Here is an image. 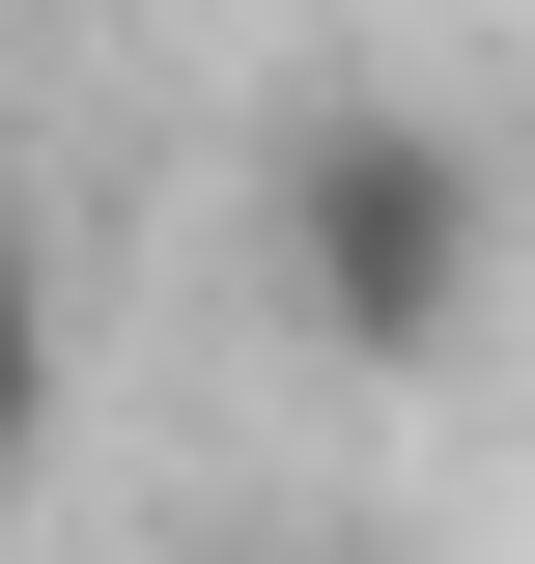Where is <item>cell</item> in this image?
I'll return each mask as SVG.
<instances>
[{
	"label": "cell",
	"mask_w": 535,
	"mask_h": 564,
	"mask_svg": "<svg viewBox=\"0 0 535 564\" xmlns=\"http://www.w3.org/2000/svg\"><path fill=\"white\" fill-rule=\"evenodd\" d=\"M254 282H282V339H338V367H451L479 311H507V170H479V113L310 85V113L254 141Z\"/></svg>",
	"instance_id": "6da1fadb"
},
{
	"label": "cell",
	"mask_w": 535,
	"mask_h": 564,
	"mask_svg": "<svg viewBox=\"0 0 535 564\" xmlns=\"http://www.w3.org/2000/svg\"><path fill=\"white\" fill-rule=\"evenodd\" d=\"M29 423H57V311H29V254H0V480H29Z\"/></svg>",
	"instance_id": "7a4b0ae2"
}]
</instances>
